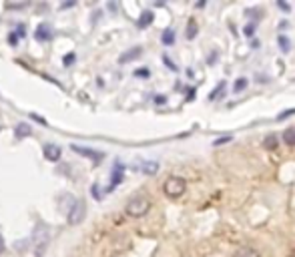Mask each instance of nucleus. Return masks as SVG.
<instances>
[{"label": "nucleus", "mask_w": 295, "mask_h": 257, "mask_svg": "<svg viewBox=\"0 0 295 257\" xmlns=\"http://www.w3.org/2000/svg\"><path fill=\"white\" fill-rule=\"evenodd\" d=\"M245 87H247V80H245V79H237V82H235L233 91H235V93H241Z\"/></svg>", "instance_id": "f3484780"}, {"label": "nucleus", "mask_w": 295, "mask_h": 257, "mask_svg": "<svg viewBox=\"0 0 295 257\" xmlns=\"http://www.w3.org/2000/svg\"><path fill=\"white\" fill-rule=\"evenodd\" d=\"M73 60H74V55H67V57H64V64H67V66H71Z\"/></svg>", "instance_id": "4be33fe9"}, {"label": "nucleus", "mask_w": 295, "mask_h": 257, "mask_svg": "<svg viewBox=\"0 0 295 257\" xmlns=\"http://www.w3.org/2000/svg\"><path fill=\"white\" fill-rule=\"evenodd\" d=\"M185 189H187V183H185V179H181V177H169V179L165 181V185H163V191H165L171 199L181 197V195L185 193Z\"/></svg>", "instance_id": "7ed1b4c3"}, {"label": "nucleus", "mask_w": 295, "mask_h": 257, "mask_svg": "<svg viewBox=\"0 0 295 257\" xmlns=\"http://www.w3.org/2000/svg\"><path fill=\"white\" fill-rule=\"evenodd\" d=\"M235 257H261L253 247H241L237 253H235Z\"/></svg>", "instance_id": "f8f14e48"}, {"label": "nucleus", "mask_w": 295, "mask_h": 257, "mask_svg": "<svg viewBox=\"0 0 295 257\" xmlns=\"http://www.w3.org/2000/svg\"><path fill=\"white\" fill-rule=\"evenodd\" d=\"M42 153H44V159H46V161H53V163L60 161V155H62L60 147H58V145H53V143H46V145L42 147Z\"/></svg>", "instance_id": "39448f33"}, {"label": "nucleus", "mask_w": 295, "mask_h": 257, "mask_svg": "<svg viewBox=\"0 0 295 257\" xmlns=\"http://www.w3.org/2000/svg\"><path fill=\"white\" fill-rule=\"evenodd\" d=\"M28 135H30V127L26 123H20L18 127H16V137H20V139H22V137H28Z\"/></svg>", "instance_id": "4468645a"}, {"label": "nucleus", "mask_w": 295, "mask_h": 257, "mask_svg": "<svg viewBox=\"0 0 295 257\" xmlns=\"http://www.w3.org/2000/svg\"><path fill=\"white\" fill-rule=\"evenodd\" d=\"M48 239H51V231H48L46 225L38 223L35 229V235H32V249H35V257H42L46 247H48Z\"/></svg>", "instance_id": "f257e3e1"}, {"label": "nucleus", "mask_w": 295, "mask_h": 257, "mask_svg": "<svg viewBox=\"0 0 295 257\" xmlns=\"http://www.w3.org/2000/svg\"><path fill=\"white\" fill-rule=\"evenodd\" d=\"M277 145H279V139H277V135H267L265 139H263V147L267 149V151H273V149H277Z\"/></svg>", "instance_id": "1a4fd4ad"}, {"label": "nucleus", "mask_w": 295, "mask_h": 257, "mask_svg": "<svg viewBox=\"0 0 295 257\" xmlns=\"http://www.w3.org/2000/svg\"><path fill=\"white\" fill-rule=\"evenodd\" d=\"M4 251V243H2V237H0V253Z\"/></svg>", "instance_id": "cd10ccee"}, {"label": "nucleus", "mask_w": 295, "mask_h": 257, "mask_svg": "<svg viewBox=\"0 0 295 257\" xmlns=\"http://www.w3.org/2000/svg\"><path fill=\"white\" fill-rule=\"evenodd\" d=\"M87 215V203L83 199H78L73 203V207L69 211V225H78L83 223V219Z\"/></svg>", "instance_id": "20e7f679"}, {"label": "nucleus", "mask_w": 295, "mask_h": 257, "mask_svg": "<svg viewBox=\"0 0 295 257\" xmlns=\"http://www.w3.org/2000/svg\"><path fill=\"white\" fill-rule=\"evenodd\" d=\"M155 102H159V105H161V102H165V97H161V95L155 97Z\"/></svg>", "instance_id": "a878e982"}, {"label": "nucleus", "mask_w": 295, "mask_h": 257, "mask_svg": "<svg viewBox=\"0 0 295 257\" xmlns=\"http://www.w3.org/2000/svg\"><path fill=\"white\" fill-rule=\"evenodd\" d=\"M73 151H74V153H78V155H85V157H91V159H94V163H98V161L103 159V155H101V153H96V151H92V149L78 147V145H73Z\"/></svg>", "instance_id": "423d86ee"}, {"label": "nucleus", "mask_w": 295, "mask_h": 257, "mask_svg": "<svg viewBox=\"0 0 295 257\" xmlns=\"http://www.w3.org/2000/svg\"><path fill=\"white\" fill-rule=\"evenodd\" d=\"M141 53L143 50L139 48V46H135V48H130L129 53H125V55H121V59H119V62L121 64H125V62H129V60H133V59H137V57H141Z\"/></svg>", "instance_id": "0eeeda50"}, {"label": "nucleus", "mask_w": 295, "mask_h": 257, "mask_svg": "<svg viewBox=\"0 0 295 257\" xmlns=\"http://www.w3.org/2000/svg\"><path fill=\"white\" fill-rule=\"evenodd\" d=\"M229 141H231V135H227V137H221V139L213 141V145H215V147H221V145H225V143H229Z\"/></svg>", "instance_id": "a211bd4d"}, {"label": "nucleus", "mask_w": 295, "mask_h": 257, "mask_svg": "<svg viewBox=\"0 0 295 257\" xmlns=\"http://www.w3.org/2000/svg\"><path fill=\"white\" fill-rule=\"evenodd\" d=\"M151 22H153V12H151V10H145V12L141 14V19H139V26L145 28V26H149Z\"/></svg>", "instance_id": "9b49d317"}, {"label": "nucleus", "mask_w": 295, "mask_h": 257, "mask_svg": "<svg viewBox=\"0 0 295 257\" xmlns=\"http://www.w3.org/2000/svg\"><path fill=\"white\" fill-rule=\"evenodd\" d=\"M141 171L145 175H155L159 171V165L155 161H145V163H141Z\"/></svg>", "instance_id": "6e6552de"}, {"label": "nucleus", "mask_w": 295, "mask_h": 257, "mask_svg": "<svg viewBox=\"0 0 295 257\" xmlns=\"http://www.w3.org/2000/svg\"><path fill=\"white\" fill-rule=\"evenodd\" d=\"M295 113V109H289V111H285V113H281L279 117H277V121H283V119H287L289 115H293Z\"/></svg>", "instance_id": "aec40b11"}, {"label": "nucleus", "mask_w": 295, "mask_h": 257, "mask_svg": "<svg viewBox=\"0 0 295 257\" xmlns=\"http://www.w3.org/2000/svg\"><path fill=\"white\" fill-rule=\"evenodd\" d=\"M161 40L165 44H173L175 42V32L173 30H165V32H163V37H161Z\"/></svg>", "instance_id": "2eb2a0df"}, {"label": "nucleus", "mask_w": 295, "mask_h": 257, "mask_svg": "<svg viewBox=\"0 0 295 257\" xmlns=\"http://www.w3.org/2000/svg\"><path fill=\"white\" fill-rule=\"evenodd\" d=\"M165 62H167V66L171 68V71H177V66H175V64H173V62H171V60H169L167 57H165Z\"/></svg>", "instance_id": "5701e85b"}, {"label": "nucleus", "mask_w": 295, "mask_h": 257, "mask_svg": "<svg viewBox=\"0 0 295 257\" xmlns=\"http://www.w3.org/2000/svg\"><path fill=\"white\" fill-rule=\"evenodd\" d=\"M223 89H225V82H221V84H219V87H217L215 91H211V95H209V97H211V99H217V95H219Z\"/></svg>", "instance_id": "6ab92c4d"}, {"label": "nucleus", "mask_w": 295, "mask_h": 257, "mask_svg": "<svg viewBox=\"0 0 295 257\" xmlns=\"http://www.w3.org/2000/svg\"><path fill=\"white\" fill-rule=\"evenodd\" d=\"M217 60V53H213V55H209V62H215Z\"/></svg>", "instance_id": "393cba45"}, {"label": "nucleus", "mask_w": 295, "mask_h": 257, "mask_svg": "<svg viewBox=\"0 0 295 257\" xmlns=\"http://www.w3.org/2000/svg\"><path fill=\"white\" fill-rule=\"evenodd\" d=\"M245 34H247V37H251V34H253V24H251V26H247V28H245Z\"/></svg>", "instance_id": "b1692460"}, {"label": "nucleus", "mask_w": 295, "mask_h": 257, "mask_svg": "<svg viewBox=\"0 0 295 257\" xmlns=\"http://www.w3.org/2000/svg\"><path fill=\"white\" fill-rule=\"evenodd\" d=\"M195 34H197V22L191 19L187 24V39H195Z\"/></svg>", "instance_id": "dca6fc26"}, {"label": "nucleus", "mask_w": 295, "mask_h": 257, "mask_svg": "<svg viewBox=\"0 0 295 257\" xmlns=\"http://www.w3.org/2000/svg\"><path fill=\"white\" fill-rule=\"evenodd\" d=\"M291 257H295V251H293V253H291Z\"/></svg>", "instance_id": "c85d7f7f"}, {"label": "nucleus", "mask_w": 295, "mask_h": 257, "mask_svg": "<svg viewBox=\"0 0 295 257\" xmlns=\"http://www.w3.org/2000/svg\"><path fill=\"white\" fill-rule=\"evenodd\" d=\"M279 42H281V46H283V50H285V53H287V50H289V40H287L285 37H279Z\"/></svg>", "instance_id": "412c9836"}, {"label": "nucleus", "mask_w": 295, "mask_h": 257, "mask_svg": "<svg viewBox=\"0 0 295 257\" xmlns=\"http://www.w3.org/2000/svg\"><path fill=\"white\" fill-rule=\"evenodd\" d=\"M149 209H151V201L145 195H135L125 207L127 215H130V217H143V215L149 213Z\"/></svg>", "instance_id": "f03ea898"}, {"label": "nucleus", "mask_w": 295, "mask_h": 257, "mask_svg": "<svg viewBox=\"0 0 295 257\" xmlns=\"http://www.w3.org/2000/svg\"><path fill=\"white\" fill-rule=\"evenodd\" d=\"M51 37H53V34H51V28H48L46 24H40V26L37 28V39H38V40H48Z\"/></svg>", "instance_id": "9d476101"}, {"label": "nucleus", "mask_w": 295, "mask_h": 257, "mask_svg": "<svg viewBox=\"0 0 295 257\" xmlns=\"http://www.w3.org/2000/svg\"><path fill=\"white\" fill-rule=\"evenodd\" d=\"M137 75L139 77H147V75H149V71H145V68H143V71H137Z\"/></svg>", "instance_id": "bb28decb"}, {"label": "nucleus", "mask_w": 295, "mask_h": 257, "mask_svg": "<svg viewBox=\"0 0 295 257\" xmlns=\"http://www.w3.org/2000/svg\"><path fill=\"white\" fill-rule=\"evenodd\" d=\"M283 141H285V145H295V127H289V129H285V133H283Z\"/></svg>", "instance_id": "ddd939ff"}]
</instances>
